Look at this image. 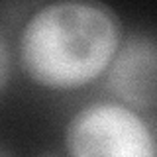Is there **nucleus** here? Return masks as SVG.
Here are the masks:
<instances>
[{
    "label": "nucleus",
    "instance_id": "obj_1",
    "mask_svg": "<svg viewBox=\"0 0 157 157\" xmlns=\"http://www.w3.org/2000/svg\"><path fill=\"white\" fill-rule=\"evenodd\" d=\"M120 43V22L110 8L77 0L53 2L26 22L20 61L37 85L69 90L100 77Z\"/></svg>",
    "mask_w": 157,
    "mask_h": 157
},
{
    "label": "nucleus",
    "instance_id": "obj_2",
    "mask_svg": "<svg viewBox=\"0 0 157 157\" xmlns=\"http://www.w3.org/2000/svg\"><path fill=\"white\" fill-rule=\"evenodd\" d=\"M65 145L71 157H155L149 126L132 108L94 102L67 124Z\"/></svg>",
    "mask_w": 157,
    "mask_h": 157
},
{
    "label": "nucleus",
    "instance_id": "obj_3",
    "mask_svg": "<svg viewBox=\"0 0 157 157\" xmlns=\"http://www.w3.org/2000/svg\"><path fill=\"white\" fill-rule=\"evenodd\" d=\"M155 41L134 36L118 47L108 65V86L128 108L155 106Z\"/></svg>",
    "mask_w": 157,
    "mask_h": 157
},
{
    "label": "nucleus",
    "instance_id": "obj_4",
    "mask_svg": "<svg viewBox=\"0 0 157 157\" xmlns=\"http://www.w3.org/2000/svg\"><path fill=\"white\" fill-rule=\"evenodd\" d=\"M10 71H12V55H10V45L4 32L0 29V92L6 88Z\"/></svg>",
    "mask_w": 157,
    "mask_h": 157
},
{
    "label": "nucleus",
    "instance_id": "obj_5",
    "mask_svg": "<svg viewBox=\"0 0 157 157\" xmlns=\"http://www.w3.org/2000/svg\"><path fill=\"white\" fill-rule=\"evenodd\" d=\"M0 157H10V153H8V151H4L2 147H0Z\"/></svg>",
    "mask_w": 157,
    "mask_h": 157
},
{
    "label": "nucleus",
    "instance_id": "obj_6",
    "mask_svg": "<svg viewBox=\"0 0 157 157\" xmlns=\"http://www.w3.org/2000/svg\"><path fill=\"white\" fill-rule=\"evenodd\" d=\"M39 157H59V155H53V153H45V155H39Z\"/></svg>",
    "mask_w": 157,
    "mask_h": 157
}]
</instances>
